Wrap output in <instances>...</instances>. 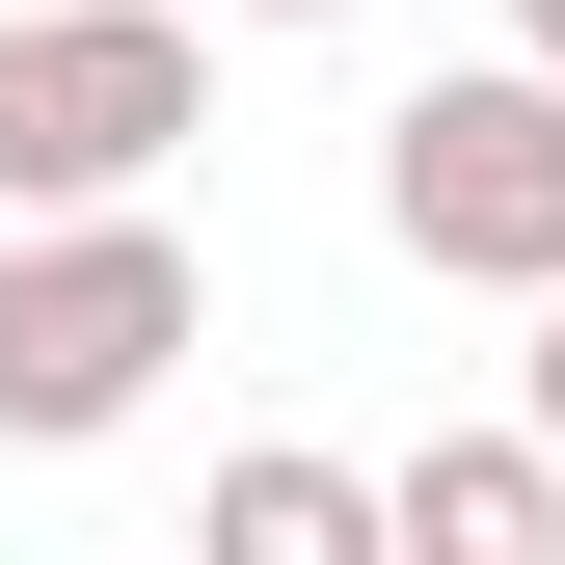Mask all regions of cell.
Returning <instances> with one entry per match:
<instances>
[{
	"label": "cell",
	"mask_w": 565,
	"mask_h": 565,
	"mask_svg": "<svg viewBox=\"0 0 565 565\" xmlns=\"http://www.w3.org/2000/svg\"><path fill=\"white\" fill-rule=\"evenodd\" d=\"M189 135H216L189 0H0V243H54V216H162Z\"/></svg>",
	"instance_id": "cell-1"
},
{
	"label": "cell",
	"mask_w": 565,
	"mask_h": 565,
	"mask_svg": "<svg viewBox=\"0 0 565 565\" xmlns=\"http://www.w3.org/2000/svg\"><path fill=\"white\" fill-rule=\"evenodd\" d=\"M189 350H216V269H189V216H54V243H0V458L135 431Z\"/></svg>",
	"instance_id": "cell-2"
},
{
	"label": "cell",
	"mask_w": 565,
	"mask_h": 565,
	"mask_svg": "<svg viewBox=\"0 0 565 565\" xmlns=\"http://www.w3.org/2000/svg\"><path fill=\"white\" fill-rule=\"evenodd\" d=\"M377 243L458 269V297H565V82L458 54L431 108H377Z\"/></svg>",
	"instance_id": "cell-3"
},
{
	"label": "cell",
	"mask_w": 565,
	"mask_h": 565,
	"mask_svg": "<svg viewBox=\"0 0 565 565\" xmlns=\"http://www.w3.org/2000/svg\"><path fill=\"white\" fill-rule=\"evenodd\" d=\"M377 539L404 565H565V458L539 431H431V458H377Z\"/></svg>",
	"instance_id": "cell-4"
},
{
	"label": "cell",
	"mask_w": 565,
	"mask_h": 565,
	"mask_svg": "<svg viewBox=\"0 0 565 565\" xmlns=\"http://www.w3.org/2000/svg\"><path fill=\"white\" fill-rule=\"evenodd\" d=\"M189 565H404V539H377V458L243 431V458H216V512H189Z\"/></svg>",
	"instance_id": "cell-5"
},
{
	"label": "cell",
	"mask_w": 565,
	"mask_h": 565,
	"mask_svg": "<svg viewBox=\"0 0 565 565\" xmlns=\"http://www.w3.org/2000/svg\"><path fill=\"white\" fill-rule=\"evenodd\" d=\"M512 431H539V458H565V297H539V350H512Z\"/></svg>",
	"instance_id": "cell-6"
},
{
	"label": "cell",
	"mask_w": 565,
	"mask_h": 565,
	"mask_svg": "<svg viewBox=\"0 0 565 565\" xmlns=\"http://www.w3.org/2000/svg\"><path fill=\"white\" fill-rule=\"evenodd\" d=\"M512 82H565V0H512Z\"/></svg>",
	"instance_id": "cell-7"
},
{
	"label": "cell",
	"mask_w": 565,
	"mask_h": 565,
	"mask_svg": "<svg viewBox=\"0 0 565 565\" xmlns=\"http://www.w3.org/2000/svg\"><path fill=\"white\" fill-rule=\"evenodd\" d=\"M243 28H350V0H243Z\"/></svg>",
	"instance_id": "cell-8"
}]
</instances>
